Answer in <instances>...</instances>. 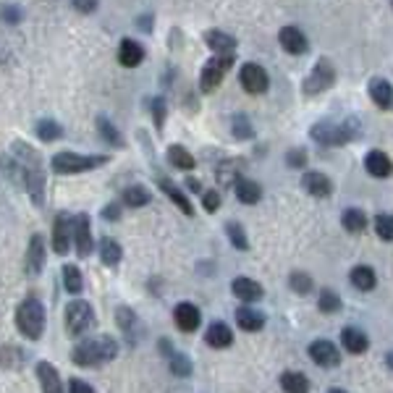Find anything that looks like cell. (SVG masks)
I'll return each instance as SVG.
<instances>
[{"label":"cell","instance_id":"cell-1","mask_svg":"<svg viewBox=\"0 0 393 393\" xmlns=\"http://www.w3.org/2000/svg\"><path fill=\"white\" fill-rule=\"evenodd\" d=\"M116 357H118V344L110 335L82 341L71 351L73 364H79V367H102L105 362H113Z\"/></svg>","mask_w":393,"mask_h":393},{"label":"cell","instance_id":"cell-2","mask_svg":"<svg viewBox=\"0 0 393 393\" xmlns=\"http://www.w3.org/2000/svg\"><path fill=\"white\" fill-rule=\"evenodd\" d=\"M354 136H357V123H354V121H341V123L322 121V123H315V126H312V139H315L318 145H325V147L346 145Z\"/></svg>","mask_w":393,"mask_h":393},{"label":"cell","instance_id":"cell-3","mask_svg":"<svg viewBox=\"0 0 393 393\" xmlns=\"http://www.w3.org/2000/svg\"><path fill=\"white\" fill-rule=\"evenodd\" d=\"M16 325H19V331L32 338V341H37L45 331V307L43 302H37V299H24L19 309H16Z\"/></svg>","mask_w":393,"mask_h":393},{"label":"cell","instance_id":"cell-4","mask_svg":"<svg viewBox=\"0 0 393 393\" xmlns=\"http://www.w3.org/2000/svg\"><path fill=\"white\" fill-rule=\"evenodd\" d=\"M108 158L105 155H76V152H58L53 155V171L60 176H73V174H84L92 168H100L105 165Z\"/></svg>","mask_w":393,"mask_h":393},{"label":"cell","instance_id":"cell-5","mask_svg":"<svg viewBox=\"0 0 393 393\" xmlns=\"http://www.w3.org/2000/svg\"><path fill=\"white\" fill-rule=\"evenodd\" d=\"M95 325V309L84 299H73L66 307V333L82 335Z\"/></svg>","mask_w":393,"mask_h":393},{"label":"cell","instance_id":"cell-6","mask_svg":"<svg viewBox=\"0 0 393 393\" xmlns=\"http://www.w3.org/2000/svg\"><path fill=\"white\" fill-rule=\"evenodd\" d=\"M233 66V56H215L204 63L202 76H200V87L202 92H213V89L220 87L223 76L228 73V69Z\"/></svg>","mask_w":393,"mask_h":393},{"label":"cell","instance_id":"cell-7","mask_svg":"<svg viewBox=\"0 0 393 393\" xmlns=\"http://www.w3.org/2000/svg\"><path fill=\"white\" fill-rule=\"evenodd\" d=\"M335 82V69L328 58H320L315 63L312 73L305 79V92L307 95H320L325 89H331Z\"/></svg>","mask_w":393,"mask_h":393},{"label":"cell","instance_id":"cell-8","mask_svg":"<svg viewBox=\"0 0 393 393\" xmlns=\"http://www.w3.org/2000/svg\"><path fill=\"white\" fill-rule=\"evenodd\" d=\"M239 79H241V87L247 89L249 95H262L270 87V76L257 63H244L241 71H239Z\"/></svg>","mask_w":393,"mask_h":393},{"label":"cell","instance_id":"cell-9","mask_svg":"<svg viewBox=\"0 0 393 393\" xmlns=\"http://www.w3.org/2000/svg\"><path fill=\"white\" fill-rule=\"evenodd\" d=\"M73 244H76V254L84 260L92 254V247H95V241H92V223H89V215H76L73 218Z\"/></svg>","mask_w":393,"mask_h":393},{"label":"cell","instance_id":"cell-10","mask_svg":"<svg viewBox=\"0 0 393 393\" xmlns=\"http://www.w3.org/2000/svg\"><path fill=\"white\" fill-rule=\"evenodd\" d=\"M71 239H73V218H69L66 213H60L56 223H53V249L56 254L66 257L69 254V247H71Z\"/></svg>","mask_w":393,"mask_h":393},{"label":"cell","instance_id":"cell-11","mask_svg":"<svg viewBox=\"0 0 393 393\" xmlns=\"http://www.w3.org/2000/svg\"><path fill=\"white\" fill-rule=\"evenodd\" d=\"M309 359L315 364H320V367H335V364L341 362V351L331 341L318 338V341L309 344Z\"/></svg>","mask_w":393,"mask_h":393},{"label":"cell","instance_id":"cell-12","mask_svg":"<svg viewBox=\"0 0 393 393\" xmlns=\"http://www.w3.org/2000/svg\"><path fill=\"white\" fill-rule=\"evenodd\" d=\"M278 43H281V47H283L286 53H291V56H305L307 47H309L305 32L299 29V27H283V29L278 32Z\"/></svg>","mask_w":393,"mask_h":393},{"label":"cell","instance_id":"cell-13","mask_svg":"<svg viewBox=\"0 0 393 393\" xmlns=\"http://www.w3.org/2000/svg\"><path fill=\"white\" fill-rule=\"evenodd\" d=\"M174 320L176 325H178V331L194 333V331L200 328V322H202V315H200V309L191 305V302H181V305L174 309Z\"/></svg>","mask_w":393,"mask_h":393},{"label":"cell","instance_id":"cell-14","mask_svg":"<svg viewBox=\"0 0 393 393\" xmlns=\"http://www.w3.org/2000/svg\"><path fill=\"white\" fill-rule=\"evenodd\" d=\"M45 267V239L40 233H34L27 247V260H24V270L29 276H40Z\"/></svg>","mask_w":393,"mask_h":393},{"label":"cell","instance_id":"cell-15","mask_svg":"<svg viewBox=\"0 0 393 393\" xmlns=\"http://www.w3.org/2000/svg\"><path fill=\"white\" fill-rule=\"evenodd\" d=\"M231 291H233V296H236L239 302H247V305H252V302H260L262 294H265L260 283H257V281H252V278H247V276L233 278Z\"/></svg>","mask_w":393,"mask_h":393},{"label":"cell","instance_id":"cell-16","mask_svg":"<svg viewBox=\"0 0 393 393\" xmlns=\"http://www.w3.org/2000/svg\"><path fill=\"white\" fill-rule=\"evenodd\" d=\"M302 187H305L307 194H312V197H318V200H325V197H331V194H333V184H331V178L318 174V171H307V174L302 176Z\"/></svg>","mask_w":393,"mask_h":393},{"label":"cell","instance_id":"cell-17","mask_svg":"<svg viewBox=\"0 0 393 393\" xmlns=\"http://www.w3.org/2000/svg\"><path fill=\"white\" fill-rule=\"evenodd\" d=\"M364 168H367V174L372 176V178H388V176L393 174V163L383 150H372V152H367V158H364Z\"/></svg>","mask_w":393,"mask_h":393},{"label":"cell","instance_id":"cell-18","mask_svg":"<svg viewBox=\"0 0 393 393\" xmlns=\"http://www.w3.org/2000/svg\"><path fill=\"white\" fill-rule=\"evenodd\" d=\"M204 341H207V346H213V349H228V346L233 344V333L226 322L215 320L210 328H207Z\"/></svg>","mask_w":393,"mask_h":393},{"label":"cell","instance_id":"cell-19","mask_svg":"<svg viewBox=\"0 0 393 393\" xmlns=\"http://www.w3.org/2000/svg\"><path fill=\"white\" fill-rule=\"evenodd\" d=\"M204 43L207 47L215 53V56H233V50H236V40H233L231 34H226V32L220 29H210L204 34Z\"/></svg>","mask_w":393,"mask_h":393},{"label":"cell","instance_id":"cell-20","mask_svg":"<svg viewBox=\"0 0 393 393\" xmlns=\"http://www.w3.org/2000/svg\"><path fill=\"white\" fill-rule=\"evenodd\" d=\"M118 60L126 69H136L145 60V47L139 43H134V40H121V45H118Z\"/></svg>","mask_w":393,"mask_h":393},{"label":"cell","instance_id":"cell-21","mask_svg":"<svg viewBox=\"0 0 393 393\" xmlns=\"http://www.w3.org/2000/svg\"><path fill=\"white\" fill-rule=\"evenodd\" d=\"M37 378L43 385V393H63V383H60L58 370L50 362H40L37 364Z\"/></svg>","mask_w":393,"mask_h":393},{"label":"cell","instance_id":"cell-22","mask_svg":"<svg viewBox=\"0 0 393 393\" xmlns=\"http://www.w3.org/2000/svg\"><path fill=\"white\" fill-rule=\"evenodd\" d=\"M160 189L165 191V197L171 200V202L184 213V215H194V204L189 202V197L184 194V191L176 187L174 181H168V178H160Z\"/></svg>","mask_w":393,"mask_h":393},{"label":"cell","instance_id":"cell-23","mask_svg":"<svg viewBox=\"0 0 393 393\" xmlns=\"http://www.w3.org/2000/svg\"><path fill=\"white\" fill-rule=\"evenodd\" d=\"M370 97L378 108H391L393 105V84L388 79H372L370 82Z\"/></svg>","mask_w":393,"mask_h":393},{"label":"cell","instance_id":"cell-24","mask_svg":"<svg viewBox=\"0 0 393 393\" xmlns=\"http://www.w3.org/2000/svg\"><path fill=\"white\" fill-rule=\"evenodd\" d=\"M236 322H239V328H241V331L254 333V331H262V325H265V315L257 312V309H252V307H239V309H236Z\"/></svg>","mask_w":393,"mask_h":393},{"label":"cell","instance_id":"cell-25","mask_svg":"<svg viewBox=\"0 0 393 393\" xmlns=\"http://www.w3.org/2000/svg\"><path fill=\"white\" fill-rule=\"evenodd\" d=\"M233 191H236L239 202H244V204H257L262 197V187L257 181H252V178H239V181L233 184Z\"/></svg>","mask_w":393,"mask_h":393},{"label":"cell","instance_id":"cell-26","mask_svg":"<svg viewBox=\"0 0 393 393\" xmlns=\"http://www.w3.org/2000/svg\"><path fill=\"white\" fill-rule=\"evenodd\" d=\"M349 281L354 283V289H359V291H372L375 283H378V276H375V270L370 265H357L349 273Z\"/></svg>","mask_w":393,"mask_h":393},{"label":"cell","instance_id":"cell-27","mask_svg":"<svg viewBox=\"0 0 393 393\" xmlns=\"http://www.w3.org/2000/svg\"><path fill=\"white\" fill-rule=\"evenodd\" d=\"M341 344H344V349L351 351V354H364L367 346H370L367 335H364L362 331H357V328H344V331H341Z\"/></svg>","mask_w":393,"mask_h":393},{"label":"cell","instance_id":"cell-28","mask_svg":"<svg viewBox=\"0 0 393 393\" xmlns=\"http://www.w3.org/2000/svg\"><path fill=\"white\" fill-rule=\"evenodd\" d=\"M168 160H171V165H176L178 171H191V168L197 165L194 155H191L187 147H181V145L168 147Z\"/></svg>","mask_w":393,"mask_h":393},{"label":"cell","instance_id":"cell-29","mask_svg":"<svg viewBox=\"0 0 393 393\" xmlns=\"http://www.w3.org/2000/svg\"><path fill=\"white\" fill-rule=\"evenodd\" d=\"M341 223H344V228L349 233H362L367 228V215H364V210H359V207H349V210H344Z\"/></svg>","mask_w":393,"mask_h":393},{"label":"cell","instance_id":"cell-30","mask_svg":"<svg viewBox=\"0 0 393 393\" xmlns=\"http://www.w3.org/2000/svg\"><path fill=\"white\" fill-rule=\"evenodd\" d=\"M281 388L286 393H309V380L302 372H283L281 375Z\"/></svg>","mask_w":393,"mask_h":393},{"label":"cell","instance_id":"cell-31","mask_svg":"<svg viewBox=\"0 0 393 393\" xmlns=\"http://www.w3.org/2000/svg\"><path fill=\"white\" fill-rule=\"evenodd\" d=\"M123 257V252H121V244H118L116 239H102L100 241V260L102 265H108V267H116L118 262Z\"/></svg>","mask_w":393,"mask_h":393},{"label":"cell","instance_id":"cell-32","mask_svg":"<svg viewBox=\"0 0 393 393\" xmlns=\"http://www.w3.org/2000/svg\"><path fill=\"white\" fill-rule=\"evenodd\" d=\"M63 286L69 294H79L84 289V278L76 265H63Z\"/></svg>","mask_w":393,"mask_h":393},{"label":"cell","instance_id":"cell-33","mask_svg":"<svg viewBox=\"0 0 393 393\" xmlns=\"http://www.w3.org/2000/svg\"><path fill=\"white\" fill-rule=\"evenodd\" d=\"M97 129H100V136L108 142V145H113V147H123V136L118 134V129L108 121L105 116L97 118Z\"/></svg>","mask_w":393,"mask_h":393},{"label":"cell","instance_id":"cell-34","mask_svg":"<svg viewBox=\"0 0 393 393\" xmlns=\"http://www.w3.org/2000/svg\"><path fill=\"white\" fill-rule=\"evenodd\" d=\"M123 202L129 204V207H145V204H150V191L145 189V187H129V189L123 191Z\"/></svg>","mask_w":393,"mask_h":393},{"label":"cell","instance_id":"cell-35","mask_svg":"<svg viewBox=\"0 0 393 393\" xmlns=\"http://www.w3.org/2000/svg\"><path fill=\"white\" fill-rule=\"evenodd\" d=\"M60 134H63L60 123L50 121V118H45V121H40V123H37V136H40L43 142H56Z\"/></svg>","mask_w":393,"mask_h":393},{"label":"cell","instance_id":"cell-36","mask_svg":"<svg viewBox=\"0 0 393 393\" xmlns=\"http://www.w3.org/2000/svg\"><path fill=\"white\" fill-rule=\"evenodd\" d=\"M226 233H228V239H231V244L236 249H241V252H244V249H249V239H247V231H244V226H239V223H228V226H226Z\"/></svg>","mask_w":393,"mask_h":393},{"label":"cell","instance_id":"cell-37","mask_svg":"<svg viewBox=\"0 0 393 393\" xmlns=\"http://www.w3.org/2000/svg\"><path fill=\"white\" fill-rule=\"evenodd\" d=\"M231 126H233V136H236V139H252V136H254V129H252V123H249V118L244 116V113L233 116Z\"/></svg>","mask_w":393,"mask_h":393},{"label":"cell","instance_id":"cell-38","mask_svg":"<svg viewBox=\"0 0 393 393\" xmlns=\"http://www.w3.org/2000/svg\"><path fill=\"white\" fill-rule=\"evenodd\" d=\"M375 233H378L383 241H393V215H378L375 218Z\"/></svg>","mask_w":393,"mask_h":393},{"label":"cell","instance_id":"cell-39","mask_svg":"<svg viewBox=\"0 0 393 393\" xmlns=\"http://www.w3.org/2000/svg\"><path fill=\"white\" fill-rule=\"evenodd\" d=\"M116 318H118V325H121V331H123L126 335H131V331L136 328V315L131 312L129 307H118Z\"/></svg>","mask_w":393,"mask_h":393},{"label":"cell","instance_id":"cell-40","mask_svg":"<svg viewBox=\"0 0 393 393\" xmlns=\"http://www.w3.org/2000/svg\"><path fill=\"white\" fill-rule=\"evenodd\" d=\"M320 309L322 312H338V309H341V296H338L333 289H322Z\"/></svg>","mask_w":393,"mask_h":393},{"label":"cell","instance_id":"cell-41","mask_svg":"<svg viewBox=\"0 0 393 393\" xmlns=\"http://www.w3.org/2000/svg\"><path fill=\"white\" fill-rule=\"evenodd\" d=\"M171 372H174V375H178V378H187V375H191L189 357H184V354H174V357H171Z\"/></svg>","mask_w":393,"mask_h":393},{"label":"cell","instance_id":"cell-42","mask_svg":"<svg viewBox=\"0 0 393 393\" xmlns=\"http://www.w3.org/2000/svg\"><path fill=\"white\" fill-rule=\"evenodd\" d=\"M289 283H291V289L296 294H309V291H312V278L307 276V273H291Z\"/></svg>","mask_w":393,"mask_h":393},{"label":"cell","instance_id":"cell-43","mask_svg":"<svg viewBox=\"0 0 393 393\" xmlns=\"http://www.w3.org/2000/svg\"><path fill=\"white\" fill-rule=\"evenodd\" d=\"M152 118H155V126L163 129V123H165V100L163 97L152 100Z\"/></svg>","mask_w":393,"mask_h":393},{"label":"cell","instance_id":"cell-44","mask_svg":"<svg viewBox=\"0 0 393 393\" xmlns=\"http://www.w3.org/2000/svg\"><path fill=\"white\" fill-rule=\"evenodd\" d=\"M236 168H239V163H223V165H220V168H218L220 181H223V184H231V181H233V176L239 174ZM233 184H236V181H233Z\"/></svg>","mask_w":393,"mask_h":393},{"label":"cell","instance_id":"cell-45","mask_svg":"<svg viewBox=\"0 0 393 393\" xmlns=\"http://www.w3.org/2000/svg\"><path fill=\"white\" fill-rule=\"evenodd\" d=\"M202 204H204V210H207V213H215V210L220 207V194L218 191H204Z\"/></svg>","mask_w":393,"mask_h":393},{"label":"cell","instance_id":"cell-46","mask_svg":"<svg viewBox=\"0 0 393 393\" xmlns=\"http://www.w3.org/2000/svg\"><path fill=\"white\" fill-rule=\"evenodd\" d=\"M286 163H289L291 168H305V165H307V152H305V150H291V152L286 155Z\"/></svg>","mask_w":393,"mask_h":393},{"label":"cell","instance_id":"cell-47","mask_svg":"<svg viewBox=\"0 0 393 393\" xmlns=\"http://www.w3.org/2000/svg\"><path fill=\"white\" fill-rule=\"evenodd\" d=\"M0 16H3L8 24H19V21H21V11H19L16 5H5V8L0 11Z\"/></svg>","mask_w":393,"mask_h":393},{"label":"cell","instance_id":"cell-48","mask_svg":"<svg viewBox=\"0 0 393 393\" xmlns=\"http://www.w3.org/2000/svg\"><path fill=\"white\" fill-rule=\"evenodd\" d=\"M69 393H95V388H92L89 383H84V380L73 378L71 383H69Z\"/></svg>","mask_w":393,"mask_h":393},{"label":"cell","instance_id":"cell-49","mask_svg":"<svg viewBox=\"0 0 393 393\" xmlns=\"http://www.w3.org/2000/svg\"><path fill=\"white\" fill-rule=\"evenodd\" d=\"M71 3L79 14H92L97 8V0H71Z\"/></svg>","mask_w":393,"mask_h":393},{"label":"cell","instance_id":"cell-50","mask_svg":"<svg viewBox=\"0 0 393 393\" xmlns=\"http://www.w3.org/2000/svg\"><path fill=\"white\" fill-rule=\"evenodd\" d=\"M102 215H105V220H118L121 218V207H118V204H108V207L102 210Z\"/></svg>","mask_w":393,"mask_h":393},{"label":"cell","instance_id":"cell-51","mask_svg":"<svg viewBox=\"0 0 393 393\" xmlns=\"http://www.w3.org/2000/svg\"><path fill=\"white\" fill-rule=\"evenodd\" d=\"M187 184H189V189H194V191H200V189H202V187H200V181H194V178H189Z\"/></svg>","mask_w":393,"mask_h":393},{"label":"cell","instance_id":"cell-52","mask_svg":"<svg viewBox=\"0 0 393 393\" xmlns=\"http://www.w3.org/2000/svg\"><path fill=\"white\" fill-rule=\"evenodd\" d=\"M385 362H388V367H391V370H393V351H391V354H388V357H385Z\"/></svg>","mask_w":393,"mask_h":393},{"label":"cell","instance_id":"cell-53","mask_svg":"<svg viewBox=\"0 0 393 393\" xmlns=\"http://www.w3.org/2000/svg\"><path fill=\"white\" fill-rule=\"evenodd\" d=\"M331 393H346V391H341V388H333V391H331Z\"/></svg>","mask_w":393,"mask_h":393},{"label":"cell","instance_id":"cell-54","mask_svg":"<svg viewBox=\"0 0 393 393\" xmlns=\"http://www.w3.org/2000/svg\"><path fill=\"white\" fill-rule=\"evenodd\" d=\"M391 5H393V0H391Z\"/></svg>","mask_w":393,"mask_h":393}]
</instances>
